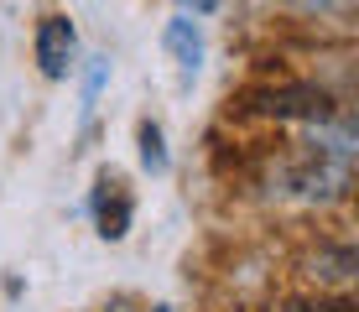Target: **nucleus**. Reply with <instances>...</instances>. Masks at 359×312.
I'll return each mask as SVG.
<instances>
[{
  "mask_svg": "<svg viewBox=\"0 0 359 312\" xmlns=\"http://www.w3.org/2000/svg\"><path fill=\"white\" fill-rule=\"evenodd\" d=\"M287 312H354L349 302H292Z\"/></svg>",
  "mask_w": 359,
  "mask_h": 312,
  "instance_id": "0eeeda50",
  "label": "nucleus"
},
{
  "mask_svg": "<svg viewBox=\"0 0 359 312\" xmlns=\"http://www.w3.org/2000/svg\"><path fill=\"white\" fill-rule=\"evenodd\" d=\"M73 57V21L68 16H42L36 27V62H42L47 79H63Z\"/></svg>",
  "mask_w": 359,
  "mask_h": 312,
  "instance_id": "7ed1b4c3",
  "label": "nucleus"
},
{
  "mask_svg": "<svg viewBox=\"0 0 359 312\" xmlns=\"http://www.w3.org/2000/svg\"><path fill=\"white\" fill-rule=\"evenodd\" d=\"M104 73H109V62H104V57H94V68H89V83H83V99H89V104H94L99 83H104Z\"/></svg>",
  "mask_w": 359,
  "mask_h": 312,
  "instance_id": "423d86ee",
  "label": "nucleus"
},
{
  "mask_svg": "<svg viewBox=\"0 0 359 312\" xmlns=\"http://www.w3.org/2000/svg\"><path fill=\"white\" fill-rule=\"evenodd\" d=\"M156 312H167V307H156Z\"/></svg>",
  "mask_w": 359,
  "mask_h": 312,
  "instance_id": "1a4fd4ad",
  "label": "nucleus"
},
{
  "mask_svg": "<svg viewBox=\"0 0 359 312\" xmlns=\"http://www.w3.org/2000/svg\"><path fill=\"white\" fill-rule=\"evenodd\" d=\"M167 47H172V57L182 62V73H198V62H203V36H198L193 21H167Z\"/></svg>",
  "mask_w": 359,
  "mask_h": 312,
  "instance_id": "20e7f679",
  "label": "nucleus"
},
{
  "mask_svg": "<svg viewBox=\"0 0 359 312\" xmlns=\"http://www.w3.org/2000/svg\"><path fill=\"white\" fill-rule=\"evenodd\" d=\"M89 208H94V224H99L104 240H126V229H130V219H135V198H130V187H126L120 172H104V177L94 182Z\"/></svg>",
  "mask_w": 359,
  "mask_h": 312,
  "instance_id": "f03ea898",
  "label": "nucleus"
},
{
  "mask_svg": "<svg viewBox=\"0 0 359 312\" xmlns=\"http://www.w3.org/2000/svg\"><path fill=\"white\" fill-rule=\"evenodd\" d=\"M141 161H146V172H167V146H162V130L151 120L141 125Z\"/></svg>",
  "mask_w": 359,
  "mask_h": 312,
  "instance_id": "39448f33",
  "label": "nucleus"
},
{
  "mask_svg": "<svg viewBox=\"0 0 359 312\" xmlns=\"http://www.w3.org/2000/svg\"><path fill=\"white\" fill-rule=\"evenodd\" d=\"M182 6H193V11H208V6H214V0H182Z\"/></svg>",
  "mask_w": 359,
  "mask_h": 312,
  "instance_id": "6e6552de",
  "label": "nucleus"
},
{
  "mask_svg": "<svg viewBox=\"0 0 359 312\" xmlns=\"http://www.w3.org/2000/svg\"><path fill=\"white\" fill-rule=\"evenodd\" d=\"M245 104L261 109V115H281V120H328L333 99L313 83H281V89H255L245 94Z\"/></svg>",
  "mask_w": 359,
  "mask_h": 312,
  "instance_id": "f257e3e1",
  "label": "nucleus"
}]
</instances>
